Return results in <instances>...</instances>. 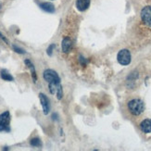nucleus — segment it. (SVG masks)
Returning a JSON list of instances; mask_svg holds the SVG:
<instances>
[{
	"label": "nucleus",
	"instance_id": "obj_13",
	"mask_svg": "<svg viewBox=\"0 0 151 151\" xmlns=\"http://www.w3.org/2000/svg\"><path fill=\"white\" fill-rule=\"evenodd\" d=\"M60 84V83H48V88H49V91L52 95L57 94V91H58V85Z\"/></svg>",
	"mask_w": 151,
	"mask_h": 151
},
{
	"label": "nucleus",
	"instance_id": "obj_3",
	"mask_svg": "<svg viewBox=\"0 0 151 151\" xmlns=\"http://www.w3.org/2000/svg\"><path fill=\"white\" fill-rule=\"evenodd\" d=\"M117 60L118 62H119L122 66H126V65H129L131 63V53L128 49H122L119 53H118L117 56Z\"/></svg>",
	"mask_w": 151,
	"mask_h": 151
},
{
	"label": "nucleus",
	"instance_id": "obj_18",
	"mask_svg": "<svg viewBox=\"0 0 151 151\" xmlns=\"http://www.w3.org/2000/svg\"><path fill=\"white\" fill-rule=\"evenodd\" d=\"M2 6H3V5H2V2L0 1V11H1V9H2Z\"/></svg>",
	"mask_w": 151,
	"mask_h": 151
},
{
	"label": "nucleus",
	"instance_id": "obj_5",
	"mask_svg": "<svg viewBox=\"0 0 151 151\" xmlns=\"http://www.w3.org/2000/svg\"><path fill=\"white\" fill-rule=\"evenodd\" d=\"M141 19L143 22L148 27H151V6H147L141 10Z\"/></svg>",
	"mask_w": 151,
	"mask_h": 151
},
{
	"label": "nucleus",
	"instance_id": "obj_12",
	"mask_svg": "<svg viewBox=\"0 0 151 151\" xmlns=\"http://www.w3.org/2000/svg\"><path fill=\"white\" fill-rule=\"evenodd\" d=\"M0 76H1V78L3 79V80L8 81V82H12L13 80H14V78L12 77V75H10L6 70H2L1 71H0Z\"/></svg>",
	"mask_w": 151,
	"mask_h": 151
},
{
	"label": "nucleus",
	"instance_id": "obj_1",
	"mask_svg": "<svg viewBox=\"0 0 151 151\" xmlns=\"http://www.w3.org/2000/svg\"><path fill=\"white\" fill-rule=\"evenodd\" d=\"M128 109L131 113L134 116H138L143 113L144 109H145V105H144L143 101L135 98V99H132L128 103Z\"/></svg>",
	"mask_w": 151,
	"mask_h": 151
},
{
	"label": "nucleus",
	"instance_id": "obj_6",
	"mask_svg": "<svg viewBox=\"0 0 151 151\" xmlns=\"http://www.w3.org/2000/svg\"><path fill=\"white\" fill-rule=\"evenodd\" d=\"M39 98H40V102H41L42 108H43L44 114L47 115L49 113V110H50V105H49L48 98L47 97V96H45V94H43V93L39 94Z\"/></svg>",
	"mask_w": 151,
	"mask_h": 151
},
{
	"label": "nucleus",
	"instance_id": "obj_8",
	"mask_svg": "<svg viewBox=\"0 0 151 151\" xmlns=\"http://www.w3.org/2000/svg\"><path fill=\"white\" fill-rule=\"evenodd\" d=\"M71 45H73V43H71L70 39L69 37H65L62 40V43H61L62 51L64 52V53H69V52L70 51Z\"/></svg>",
	"mask_w": 151,
	"mask_h": 151
},
{
	"label": "nucleus",
	"instance_id": "obj_4",
	"mask_svg": "<svg viewBox=\"0 0 151 151\" xmlns=\"http://www.w3.org/2000/svg\"><path fill=\"white\" fill-rule=\"evenodd\" d=\"M43 76H44V79L47 83H60V76H58V73L53 70H50V69L45 70L44 71Z\"/></svg>",
	"mask_w": 151,
	"mask_h": 151
},
{
	"label": "nucleus",
	"instance_id": "obj_2",
	"mask_svg": "<svg viewBox=\"0 0 151 151\" xmlns=\"http://www.w3.org/2000/svg\"><path fill=\"white\" fill-rule=\"evenodd\" d=\"M10 114L9 111H5L0 114V132H9Z\"/></svg>",
	"mask_w": 151,
	"mask_h": 151
},
{
	"label": "nucleus",
	"instance_id": "obj_11",
	"mask_svg": "<svg viewBox=\"0 0 151 151\" xmlns=\"http://www.w3.org/2000/svg\"><path fill=\"white\" fill-rule=\"evenodd\" d=\"M24 63L26 64V66H27V67L30 69V70H31L32 81H34L35 83H36V81H37V75H36V71H35V69L34 64H32L29 60H25Z\"/></svg>",
	"mask_w": 151,
	"mask_h": 151
},
{
	"label": "nucleus",
	"instance_id": "obj_7",
	"mask_svg": "<svg viewBox=\"0 0 151 151\" xmlns=\"http://www.w3.org/2000/svg\"><path fill=\"white\" fill-rule=\"evenodd\" d=\"M90 6V0H76V8L79 11H85Z\"/></svg>",
	"mask_w": 151,
	"mask_h": 151
},
{
	"label": "nucleus",
	"instance_id": "obj_16",
	"mask_svg": "<svg viewBox=\"0 0 151 151\" xmlns=\"http://www.w3.org/2000/svg\"><path fill=\"white\" fill-rule=\"evenodd\" d=\"M55 48H56V45H55V44L50 45L49 47H48V48H47V55H48V56H52V54H53V50H54Z\"/></svg>",
	"mask_w": 151,
	"mask_h": 151
},
{
	"label": "nucleus",
	"instance_id": "obj_15",
	"mask_svg": "<svg viewBox=\"0 0 151 151\" xmlns=\"http://www.w3.org/2000/svg\"><path fill=\"white\" fill-rule=\"evenodd\" d=\"M57 98L58 100H60L62 96H63V90H62V86H61V84L58 85V91H57Z\"/></svg>",
	"mask_w": 151,
	"mask_h": 151
},
{
	"label": "nucleus",
	"instance_id": "obj_9",
	"mask_svg": "<svg viewBox=\"0 0 151 151\" xmlns=\"http://www.w3.org/2000/svg\"><path fill=\"white\" fill-rule=\"evenodd\" d=\"M140 129L143 133L149 134L151 133V120H144L140 124Z\"/></svg>",
	"mask_w": 151,
	"mask_h": 151
},
{
	"label": "nucleus",
	"instance_id": "obj_17",
	"mask_svg": "<svg viewBox=\"0 0 151 151\" xmlns=\"http://www.w3.org/2000/svg\"><path fill=\"white\" fill-rule=\"evenodd\" d=\"M12 47H13V49H14V51L16 52V53H19V54H25V53H26V52H25L23 49L18 47L17 45H12Z\"/></svg>",
	"mask_w": 151,
	"mask_h": 151
},
{
	"label": "nucleus",
	"instance_id": "obj_10",
	"mask_svg": "<svg viewBox=\"0 0 151 151\" xmlns=\"http://www.w3.org/2000/svg\"><path fill=\"white\" fill-rule=\"evenodd\" d=\"M39 6L45 12H48V13H53L55 12V6L53 4H51L49 2H43L39 4Z\"/></svg>",
	"mask_w": 151,
	"mask_h": 151
},
{
	"label": "nucleus",
	"instance_id": "obj_14",
	"mask_svg": "<svg viewBox=\"0 0 151 151\" xmlns=\"http://www.w3.org/2000/svg\"><path fill=\"white\" fill-rule=\"evenodd\" d=\"M30 145L35 147H42V142L39 138H32L30 141Z\"/></svg>",
	"mask_w": 151,
	"mask_h": 151
}]
</instances>
